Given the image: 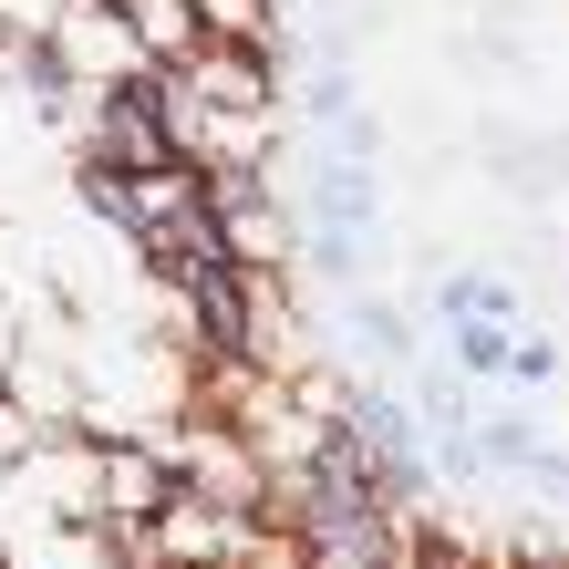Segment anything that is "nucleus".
Segmentation results:
<instances>
[{
    "label": "nucleus",
    "instance_id": "2",
    "mask_svg": "<svg viewBox=\"0 0 569 569\" xmlns=\"http://www.w3.org/2000/svg\"><path fill=\"white\" fill-rule=\"evenodd\" d=\"M177 290H187L197 352H208L218 373H239V362L259 352V270H197V280H177Z\"/></svg>",
    "mask_w": 569,
    "mask_h": 569
},
{
    "label": "nucleus",
    "instance_id": "1",
    "mask_svg": "<svg viewBox=\"0 0 569 569\" xmlns=\"http://www.w3.org/2000/svg\"><path fill=\"white\" fill-rule=\"evenodd\" d=\"M93 166H114V177H177L187 166V114H177V83L166 73H124L104 93V146Z\"/></svg>",
    "mask_w": 569,
    "mask_h": 569
},
{
    "label": "nucleus",
    "instance_id": "4",
    "mask_svg": "<svg viewBox=\"0 0 569 569\" xmlns=\"http://www.w3.org/2000/svg\"><path fill=\"white\" fill-rule=\"evenodd\" d=\"M435 321L466 331V321H497V331H518V290L497 280V270H456L446 290H435Z\"/></svg>",
    "mask_w": 569,
    "mask_h": 569
},
{
    "label": "nucleus",
    "instance_id": "6",
    "mask_svg": "<svg viewBox=\"0 0 569 569\" xmlns=\"http://www.w3.org/2000/svg\"><path fill=\"white\" fill-rule=\"evenodd\" d=\"M508 383H528V393H539V383H559V342H549V331H518V352H508Z\"/></svg>",
    "mask_w": 569,
    "mask_h": 569
},
{
    "label": "nucleus",
    "instance_id": "7",
    "mask_svg": "<svg viewBox=\"0 0 569 569\" xmlns=\"http://www.w3.org/2000/svg\"><path fill=\"white\" fill-rule=\"evenodd\" d=\"M352 331H362L373 352H405V342H415V321L393 311V300H362V311H352Z\"/></svg>",
    "mask_w": 569,
    "mask_h": 569
},
{
    "label": "nucleus",
    "instance_id": "5",
    "mask_svg": "<svg viewBox=\"0 0 569 569\" xmlns=\"http://www.w3.org/2000/svg\"><path fill=\"white\" fill-rule=\"evenodd\" d=\"M446 352H456V373H466V383H508V352H518V331H497V321H466V331H446Z\"/></svg>",
    "mask_w": 569,
    "mask_h": 569
},
{
    "label": "nucleus",
    "instance_id": "3",
    "mask_svg": "<svg viewBox=\"0 0 569 569\" xmlns=\"http://www.w3.org/2000/svg\"><path fill=\"white\" fill-rule=\"evenodd\" d=\"M342 435L362 446V466L383 477L393 508H415V487H425V446H415V415L393 405V393H352L342 405Z\"/></svg>",
    "mask_w": 569,
    "mask_h": 569
}]
</instances>
